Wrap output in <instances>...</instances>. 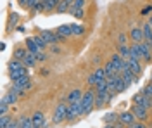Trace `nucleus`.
<instances>
[{"label": "nucleus", "instance_id": "nucleus-1", "mask_svg": "<svg viewBox=\"0 0 152 128\" xmlns=\"http://www.w3.org/2000/svg\"><path fill=\"white\" fill-rule=\"evenodd\" d=\"M95 95H97V92L94 89L86 90L85 94H83V97H81V109H83V114H88L95 106Z\"/></svg>", "mask_w": 152, "mask_h": 128}, {"label": "nucleus", "instance_id": "nucleus-2", "mask_svg": "<svg viewBox=\"0 0 152 128\" xmlns=\"http://www.w3.org/2000/svg\"><path fill=\"white\" fill-rule=\"evenodd\" d=\"M67 108H69V104H67L66 100H62V102L57 104V108L54 109V116H52V123H54V125H59V123L66 121Z\"/></svg>", "mask_w": 152, "mask_h": 128}, {"label": "nucleus", "instance_id": "nucleus-3", "mask_svg": "<svg viewBox=\"0 0 152 128\" xmlns=\"http://www.w3.org/2000/svg\"><path fill=\"white\" fill-rule=\"evenodd\" d=\"M81 114H83V109H81V100H80V102H75V104H69V108H67L66 121H75V119L80 118Z\"/></svg>", "mask_w": 152, "mask_h": 128}, {"label": "nucleus", "instance_id": "nucleus-4", "mask_svg": "<svg viewBox=\"0 0 152 128\" xmlns=\"http://www.w3.org/2000/svg\"><path fill=\"white\" fill-rule=\"evenodd\" d=\"M114 95H116V94H114V92H109V90H105V92H97V95H95V108H102L104 104L111 102Z\"/></svg>", "mask_w": 152, "mask_h": 128}, {"label": "nucleus", "instance_id": "nucleus-5", "mask_svg": "<svg viewBox=\"0 0 152 128\" xmlns=\"http://www.w3.org/2000/svg\"><path fill=\"white\" fill-rule=\"evenodd\" d=\"M130 111L135 114V118L138 119V121H145V119L149 118V111H151V109L143 108L140 104H133L132 108H130Z\"/></svg>", "mask_w": 152, "mask_h": 128}, {"label": "nucleus", "instance_id": "nucleus-6", "mask_svg": "<svg viewBox=\"0 0 152 128\" xmlns=\"http://www.w3.org/2000/svg\"><path fill=\"white\" fill-rule=\"evenodd\" d=\"M133 100V104H140V106H143V108H147V109H152V97H147L145 94H135L132 97Z\"/></svg>", "mask_w": 152, "mask_h": 128}, {"label": "nucleus", "instance_id": "nucleus-7", "mask_svg": "<svg viewBox=\"0 0 152 128\" xmlns=\"http://www.w3.org/2000/svg\"><path fill=\"white\" fill-rule=\"evenodd\" d=\"M12 87L18 89V90L26 92V90L31 89V80H29V76H23V78H19V80H14V81H12Z\"/></svg>", "mask_w": 152, "mask_h": 128}, {"label": "nucleus", "instance_id": "nucleus-8", "mask_svg": "<svg viewBox=\"0 0 152 128\" xmlns=\"http://www.w3.org/2000/svg\"><path fill=\"white\" fill-rule=\"evenodd\" d=\"M130 40H132L133 43H140V42H143V30L140 28V26H133L132 30H130Z\"/></svg>", "mask_w": 152, "mask_h": 128}, {"label": "nucleus", "instance_id": "nucleus-9", "mask_svg": "<svg viewBox=\"0 0 152 128\" xmlns=\"http://www.w3.org/2000/svg\"><path fill=\"white\" fill-rule=\"evenodd\" d=\"M130 59L142 61V45L140 43H132L130 45Z\"/></svg>", "mask_w": 152, "mask_h": 128}, {"label": "nucleus", "instance_id": "nucleus-10", "mask_svg": "<svg viewBox=\"0 0 152 128\" xmlns=\"http://www.w3.org/2000/svg\"><path fill=\"white\" fill-rule=\"evenodd\" d=\"M83 94H85V92H81L80 89L71 90V92L67 94V97H66V102H67V104H75V102H80V100H81V97H83Z\"/></svg>", "mask_w": 152, "mask_h": 128}, {"label": "nucleus", "instance_id": "nucleus-11", "mask_svg": "<svg viewBox=\"0 0 152 128\" xmlns=\"http://www.w3.org/2000/svg\"><path fill=\"white\" fill-rule=\"evenodd\" d=\"M31 119H33L35 128H43L45 127V116H43L42 111H35V113L31 114Z\"/></svg>", "mask_w": 152, "mask_h": 128}, {"label": "nucleus", "instance_id": "nucleus-12", "mask_svg": "<svg viewBox=\"0 0 152 128\" xmlns=\"http://www.w3.org/2000/svg\"><path fill=\"white\" fill-rule=\"evenodd\" d=\"M119 121H121V123H124V125L128 127V125L135 123V121H137V118H135V114H133L132 111H123V113H119Z\"/></svg>", "mask_w": 152, "mask_h": 128}, {"label": "nucleus", "instance_id": "nucleus-13", "mask_svg": "<svg viewBox=\"0 0 152 128\" xmlns=\"http://www.w3.org/2000/svg\"><path fill=\"white\" fill-rule=\"evenodd\" d=\"M9 76H10L12 81H14V80L23 78V76H28V68L23 66V68H19V69H12V71H9Z\"/></svg>", "mask_w": 152, "mask_h": 128}, {"label": "nucleus", "instance_id": "nucleus-14", "mask_svg": "<svg viewBox=\"0 0 152 128\" xmlns=\"http://www.w3.org/2000/svg\"><path fill=\"white\" fill-rule=\"evenodd\" d=\"M128 66H130V71H132L135 76H138V75L142 73V62H140V61L128 59Z\"/></svg>", "mask_w": 152, "mask_h": 128}, {"label": "nucleus", "instance_id": "nucleus-15", "mask_svg": "<svg viewBox=\"0 0 152 128\" xmlns=\"http://www.w3.org/2000/svg\"><path fill=\"white\" fill-rule=\"evenodd\" d=\"M56 31L61 35V37L67 38V37H71V35H73V24H61Z\"/></svg>", "mask_w": 152, "mask_h": 128}, {"label": "nucleus", "instance_id": "nucleus-16", "mask_svg": "<svg viewBox=\"0 0 152 128\" xmlns=\"http://www.w3.org/2000/svg\"><path fill=\"white\" fill-rule=\"evenodd\" d=\"M142 30H143V38H145L143 42H147V43L152 47V26L149 24V23H145V24L142 26Z\"/></svg>", "mask_w": 152, "mask_h": 128}, {"label": "nucleus", "instance_id": "nucleus-17", "mask_svg": "<svg viewBox=\"0 0 152 128\" xmlns=\"http://www.w3.org/2000/svg\"><path fill=\"white\" fill-rule=\"evenodd\" d=\"M19 128H35L31 116H28V114H23V116L19 118Z\"/></svg>", "mask_w": 152, "mask_h": 128}, {"label": "nucleus", "instance_id": "nucleus-18", "mask_svg": "<svg viewBox=\"0 0 152 128\" xmlns=\"http://www.w3.org/2000/svg\"><path fill=\"white\" fill-rule=\"evenodd\" d=\"M23 62H24V66H26V68H33L38 61H37V56H35L33 52H29V50H28V54H26V57L23 59Z\"/></svg>", "mask_w": 152, "mask_h": 128}, {"label": "nucleus", "instance_id": "nucleus-19", "mask_svg": "<svg viewBox=\"0 0 152 128\" xmlns=\"http://www.w3.org/2000/svg\"><path fill=\"white\" fill-rule=\"evenodd\" d=\"M26 49H28L29 52H33L35 56H37L38 52H42V49L37 45V42H35L33 38H26Z\"/></svg>", "mask_w": 152, "mask_h": 128}, {"label": "nucleus", "instance_id": "nucleus-20", "mask_svg": "<svg viewBox=\"0 0 152 128\" xmlns=\"http://www.w3.org/2000/svg\"><path fill=\"white\" fill-rule=\"evenodd\" d=\"M69 7H71V4H69V2H66V0H61V4L57 5L56 12H57V14H66V12H69Z\"/></svg>", "mask_w": 152, "mask_h": 128}, {"label": "nucleus", "instance_id": "nucleus-21", "mask_svg": "<svg viewBox=\"0 0 152 128\" xmlns=\"http://www.w3.org/2000/svg\"><path fill=\"white\" fill-rule=\"evenodd\" d=\"M26 54H28V49L26 47H18V49L14 50V59H19V61H23L24 57H26Z\"/></svg>", "mask_w": 152, "mask_h": 128}, {"label": "nucleus", "instance_id": "nucleus-22", "mask_svg": "<svg viewBox=\"0 0 152 128\" xmlns=\"http://www.w3.org/2000/svg\"><path fill=\"white\" fill-rule=\"evenodd\" d=\"M130 85H132V83H128V81L123 78V75H121V76H119V81H118V89H116V94H121V92H124V90L128 89Z\"/></svg>", "mask_w": 152, "mask_h": 128}, {"label": "nucleus", "instance_id": "nucleus-23", "mask_svg": "<svg viewBox=\"0 0 152 128\" xmlns=\"http://www.w3.org/2000/svg\"><path fill=\"white\" fill-rule=\"evenodd\" d=\"M118 54L123 59H130V45H118Z\"/></svg>", "mask_w": 152, "mask_h": 128}, {"label": "nucleus", "instance_id": "nucleus-24", "mask_svg": "<svg viewBox=\"0 0 152 128\" xmlns=\"http://www.w3.org/2000/svg\"><path fill=\"white\" fill-rule=\"evenodd\" d=\"M67 14H71L76 19H83V18H85V9H71V7H69V12H67Z\"/></svg>", "mask_w": 152, "mask_h": 128}, {"label": "nucleus", "instance_id": "nucleus-25", "mask_svg": "<svg viewBox=\"0 0 152 128\" xmlns=\"http://www.w3.org/2000/svg\"><path fill=\"white\" fill-rule=\"evenodd\" d=\"M104 69H105V75H107V76H111V75H114V73H116V66H114V62L111 59L104 64Z\"/></svg>", "mask_w": 152, "mask_h": 128}, {"label": "nucleus", "instance_id": "nucleus-26", "mask_svg": "<svg viewBox=\"0 0 152 128\" xmlns=\"http://www.w3.org/2000/svg\"><path fill=\"white\" fill-rule=\"evenodd\" d=\"M105 90H109V87H107V78L99 80L97 85H95V92H105Z\"/></svg>", "mask_w": 152, "mask_h": 128}, {"label": "nucleus", "instance_id": "nucleus-27", "mask_svg": "<svg viewBox=\"0 0 152 128\" xmlns=\"http://www.w3.org/2000/svg\"><path fill=\"white\" fill-rule=\"evenodd\" d=\"M104 121L105 123H116V121H119V114L118 113H107L104 116Z\"/></svg>", "mask_w": 152, "mask_h": 128}, {"label": "nucleus", "instance_id": "nucleus-28", "mask_svg": "<svg viewBox=\"0 0 152 128\" xmlns=\"http://www.w3.org/2000/svg\"><path fill=\"white\" fill-rule=\"evenodd\" d=\"M59 4H61V0H48L47 5H45V12H52V10H56Z\"/></svg>", "mask_w": 152, "mask_h": 128}, {"label": "nucleus", "instance_id": "nucleus-29", "mask_svg": "<svg viewBox=\"0 0 152 128\" xmlns=\"http://www.w3.org/2000/svg\"><path fill=\"white\" fill-rule=\"evenodd\" d=\"M23 66H24V62H23V61L14 59V57H12V61L9 62V71H12V69H19V68H23Z\"/></svg>", "mask_w": 152, "mask_h": 128}, {"label": "nucleus", "instance_id": "nucleus-30", "mask_svg": "<svg viewBox=\"0 0 152 128\" xmlns=\"http://www.w3.org/2000/svg\"><path fill=\"white\" fill-rule=\"evenodd\" d=\"M33 40L37 42V45H38V47H40V49H42V50H45V49H47V47H48V43H47V42H45V40H43V38H42L40 35H35V37H33Z\"/></svg>", "mask_w": 152, "mask_h": 128}, {"label": "nucleus", "instance_id": "nucleus-31", "mask_svg": "<svg viewBox=\"0 0 152 128\" xmlns=\"http://www.w3.org/2000/svg\"><path fill=\"white\" fill-rule=\"evenodd\" d=\"M85 33V26L83 24H73V35L75 37H81Z\"/></svg>", "mask_w": 152, "mask_h": 128}, {"label": "nucleus", "instance_id": "nucleus-32", "mask_svg": "<svg viewBox=\"0 0 152 128\" xmlns=\"http://www.w3.org/2000/svg\"><path fill=\"white\" fill-rule=\"evenodd\" d=\"M94 75L97 76V80H105V78H107V75H105V69H104V66H102V68H97V69L94 71Z\"/></svg>", "mask_w": 152, "mask_h": 128}, {"label": "nucleus", "instance_id": "nucleus-33", "mask_svg": "<svg viewBox=\"0 0 152 128\" xmlns=\"http://www.w3.org/2000/svg\"><path fill=\"white\" fill-rule=\"evenodd\" d=\"M9 104H7V100L5 99H2L0 100V114H9Z\"/></svg>", "mask_w": 152, "mask_h": 128}, {"label": "nucleus", "instance_id": "nucleus-34", "mask_svg": "<svg viewBox=\"0 0 152 128\" xmlns=\"http://www.w3.org/2000/svg\"><path fill=\"white\" fill-rule=\"evenodd\" d=\"M9 121H10L9 114H0V128H7Z\"/></svg>", "mask_w": 152, "mask_h": 128}, {"label": "nucleus", "instance_id": "nucleus-35", "mask_svg": "<svg viewBox=\"0 0 152 128\" xmlns=\"http://www.w3.org/2000/svg\"><path fill=\"white\" fill-rule=\"evenodd\" d=\"M86 5V0H75L71 4V9H85Z\"/></svg>", "mask_w": 152, "mask_h": 128}, {"label": "nucleus", "instance_id": "nucleus-36", "mask_svg": "<svg viewBox=\"0 0 152 128\" xmlns=\"http://www.w3.org/2000/svg\"><path fill=\"white\" fill-rule=\"evenodd\" d=\"M118 45H128V35L126 33H119L118 35Z\"/></svg>", "mask_w": 152, "mask_h": 128}, {"label": "nucleus", "instance_id": "nucleus-37", "mask_svg": "<svg viewBox=\"0 0 152 128\" xmlns=\"http://www.w3.org/2000/svg\"><path fill=\"white\" fill-rule=\"evenodd\" d=\"M18 14H16V12H12V14H10V18H9V28H14V26H16V24H18Z\"/></svg>", "mask_w": 152, "mask_h": 128}, {"label": "nucleus", "instance_id": "nucleus-38", "mask_svg": "<svg viewBox=\"0 0 152 128\" xmlns=\"http://www.w3.org/2000/svg\"><path fill=\"white\" fill-rule=\"evenodd\" d=\"M142 94H145L147 97H152V81L151 83H147V85L142 89Z\"/></svg>", "mask_w": 152, "mask_h": 128}, {"label": "nucleus", "instance_id": "nucleus-39", "mask_svg": "<svg viewBox=\"0 0 152 128\" xmlns=\"http://www.w3.org/2000/svg\"><path fill=\"white\" fill-rule=\"evenodd\" d=\"M47 59H48L47 52H43V50H42V52H38V54H37V61H38V62H45Z\"/></svg>", "mask_w": 152, "mask_h": 128}, {"label": "nucleus", "instance_id": "nucleus-40", "mask_svg": "<svg viewBox=\"0 0 152 128\" xmlns=\"http://www.w3.org/2000/svg\"><path fill=\"white\" fill-rule=\"evenodd\" d=\"M97 81H99V80H97V76H95L94 73H92V75L86 78V83H88V87H95V85H97Z\"/></svg>", "mask_w": 152, "mask_h": 128}, {"label": "nucleus", "instance_id": "nucleus-41", "mask_svg": "<svg viewBox=\"0 0 152 128\" xmlns=\"http://www.w3.org/2000/svg\"><path fill=\"white\" fill-rule=\"evenodd\" d=\"M126 128H147V125H145L143 121H138V119H137L135 123H132V125H128Z\"/></svg>", "mask_w": 152, "mask_h": 128}, {"label": "nucleus", "instance_id": "nucleus-42", "mask_svg": "<svg viewBox=\"0 0 152 128\" xmlns=\"http://www.w3.org/2000/svg\"><path fill=\"white\" fill-rule=\"evenodd\" d=\"M152 14V5H145L142 10H140V16H151Z\"/></svg>", "mask_w": 152, "mask_h": 128}, {"label": "nucleus", "instance_id": "nucleus-43", "mask_svg": "<svg viewBox=\"0 0 152 128\" xmlns=\"http://www.w3.org/2000/svg\"><path fill=\"white\" fill-rule=\"evenodd\" d=\"M38 2H40V0H28V2H26V5H24V7H26V9H35V7H37V4Z\"/></svg>", "mask_w": 152, "mask_h": 128}, {"label": "nucleus", "instance_id": "nucleus-44", "mask_svg": "<svg viewBox=\"0 0 152 128\" xmlns=\"http://www.w3.org/2000/svg\"><path fill=\"white\" fill-rule=\"evenodd\" d=\"M7 128H19V119L10 118V121H9V125H7Z\"/></svg>", "mask_w": 152, "mask_h": 128}, {"label": "nucleus", "instance_id": "nucleus-45", "mask_svg": "<svg viewBox=\"0 0 152 128\" xmlns=\"http://www.w3.org/2000/svg\"><path fill=\"white\" fill-rule=\"evenodd\" d=\"M48 47H50V52H52V54H61V49L57 47L56 43H54V45H48Z\"/></svg>", "mask_w": 152, "mask_h": 128}, {"label": "nucleus", "instance_id": "nucleus-46", "mask_svg": "<svg viewBox=\"0 0 152 128\" xmlns=\"http://www.w3.org/2000/svg\"><path fill=\"white\" fill-rule=\"evenodd\" d=\"M42 75H43V76H47V75H48V69L47 68H42Z\"/></svg>", "mask_w": 152, "mask_h": 128}, {"label": "nucleus", "instance_id": "nucleus-47", "mask_svg": "<svg viewBox=\"0 0 152 128\" xmlns=\"http://www.w3.org/2000/svg\"><path fill=\"white\" fill-rule=\"evenodd\" d=\"M104 128H116V127H114V123H105Z\"/></svg>", "mask_w": 152, "mask_h": 128}, {"label": "nucleus", "instance_id": "nucleus-48", "mask_svg": "<svg viewBox=\"0 0 152 128\" xmlns=\"http://www.w3.org/2000/svg\"><path fill=\"white\" fill-rule=\"evenodd\" d=\"M147 23H149V24L152 26V14H151V18H149V21H147Z\"/></svg>", "mask_w": 152, "mask_h": 128}, {"label": "nucleus", "instance_id": "nucleus-49", "mask_svg": "<svg viewBox=\"0 0 152 128\" xmlns=\"http://www.w3.org/2000/svg\"><path fill=\"white\" fill-rule=\"evenodd\" d=\"M66 2H69V4H73V2H75V0H66Z\"/></svg>", "mask_w": 152, "mask_h": 128}, {"label": "nucleus", "instance_id": "nucleus-50", "mask_svg": "<svg viewBox=\"0 0 152 128\" xmlns=\"http://www.w3.org/2000/svg\"><path fill=\"white\" fill-rule=\"evenodd\" d=\"M151 81H152V73H151Z\"/></svg>", "mask_w": 152, "mask_h": 128}]
</instances>
